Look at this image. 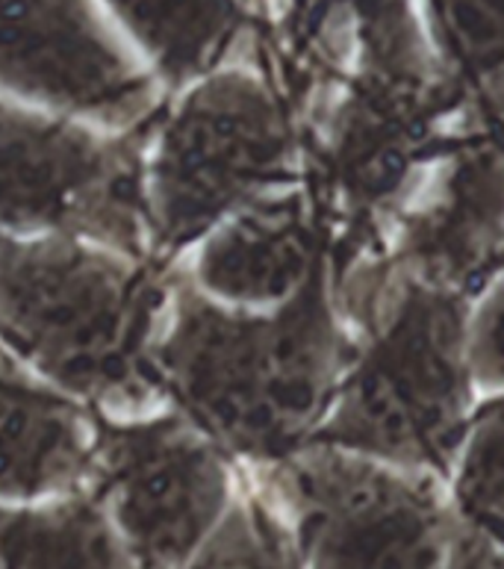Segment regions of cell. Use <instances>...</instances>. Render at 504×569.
Here are the masks:
<instances>
[{
    "instance_id": "obj_1",
    "label": "cell",
    "mask_w": 504,
    "mask_h": 569,
    "mask_svg": "<svg viewBox=\"0 0 504 569\" xmlns=\"http://www.w3.org/2000/svg\"><path fill=\"white\" fill-rule=\"evenodd\" d=\"M334 328L310 281L274 310H240L192 281L165 289L148 372L224 451L286 458L334 381Z\"/></svg>"
},
{
    "instance_id": "obj_2",
    "label": "cell",
    "mask_w": 504,
    "mask_h": 569,
    "mask_svg": "<svg viewBox=\"0 0 504 569\" xmlns=\"http://www.w3.org/2000/svg\"><path fill=\"white\" fill-rule=\"evenodd\" d=\"M163 301L142 257L71 237H0V342L85 405L151 381Z\"/></svg>"
},
{
    "instance_id": "obj_3",
    "label": "cell",
    "mask_w": 504,
    "mask_h": 569,
    "mask_svg": "<svg viewBox=\"0 0 504 569\" xmlns=\"http://www.w3.org/2000/svg\"><path fill=\"white\" fill-rule=\"evenodd\" d=\"M281 103L256 77L213 71L192 83L142 157L151 246L180 251L272 196L290 162Z\"/></svg>"
},
{
    "instance_id": "obj_4",
    "label": "cell",
    "mask_w": 504,
    "mask_h": 569,
    "mask_svg": "<svg viewBox=\"0 0 504 569\" xmlns=\"http://www.w3.org/2000/svg\"><path fill=\"white\" fill-rule=\"evenodd\" d=\"M142 157L124 133L0 98V237L151 251Z\"/></svg>"
},
{
    "instance_id": "obj_5",
    "label": "cell",
    "mask_w": 504,
    "mask_h": 569,
    "mask_svg": "<svg viewBox=\"0 0 504 569\" xmlns=\"http://www.w3.org/2000/svg\"><path fill=\"white\" fill-rule=\"evenodd\" d=\"M83 490L107 510L137 569H183L233 505L224 449L180 410L98 422Z\"/></svg>"
},
{
    "instance_id": "obj_6",
    "label": "cell",
    "mask_w": 504,
    "mask_h": 569,
    "mask_svg": "<svg viewBox=\"0 0 504 569\" xmlns=\"http://www.w3.org/2000/svg\"><path fill=\"white\" fill-rule=\"evenodd\" d=\"M0 98L121 133L157 103V77L94 0H0Z\"/></svg>"
},
{
    "instance_id": "obj_7",
    "label": "cell",
    "mask_w": 504,
    "mask_h": 569,
    "mask_svg": "<svg viewBox=\"0 0 504 569\" xmlns=\"http://www.w3.org/2000/svg\"><path fill=\"white\" fill-rule=\"evenodd\" d=\"M457 319L440 298H422L369 355L336 413V440L420 458L443 446L461 410Z\"/></svg>"
},
{
    "instance_id": "obj_8",
    "label": "cell",
    "mask_w": 504,
    "mask_h": 569,
    "mask_svg": "<svg viewBox=\"0 0 504 569\" xmlns=\"http://www.w3.org/2000/svg\"><path fill=\"white\" fill-rule=\"evenodd\" d=\"M94 426L85 401L0 342V508L83 490Z\"/></svg>"
},
{
    "instance_id": "obj_9",
    "label": "cell",
    "mask_w": 504,
    "mask_h": 569,
    "mask_svg": "<svg viewBox=\"0 0 504 569\" xmlns=\"http://www.w3.org/2000/svg\"><path fill=\"white\" fill-rule=\"evenodd\" d=\"M189 281L219 305L274 310L313 281L310 230L295 198H260L215 224Z\"/></svg>"
},
{
    "instance_id": "obj_10",
    "label": "cell",
    "mask_w": 504,
    "mask_h": 569,
    "mask_svg": "<svg viewBox=\"0 0 504 569\" xmlns=\"http://www.w3.org/2000/svg\"><path fill=\"white\" fill-rule=\"evenodd\" d=\"M0 569H137L89 490L0 508Z\"/></svg>"
},
{
    "instance_id": "obj_11",
    "label": "cell",
    "mask_w": 504,
    "mask_h": 569,
    "mask_svg": "<svg viewBox=\"0 0 504 569\" xmlns=\"http://www.w3.org/2000/svg\"><path fill=\"white\" fill-rule=\"evenodd\" d=\"M163 83L213 74L242 24V0H101Z\"/></svg>"
},
{
    "instance_id": "obj_12",
    "label": "cell",
    "mask_w": 504,
    "mask_h": 569,
    "mask_svg": "<svg viewBox=\"0 0 504 569\" xmlns=\"http://www.w3.org/2000/svg\"><path fill=\"white\" fill-rule=\"evenodd\" d=\"M504 224V166L496 157L466 162L427 213L420 254L434 272H466L496 248Z\"/></svg>"
},
{
    "instance_id": "obj_13",
    "label": "cell",
    "mask_w": 504,
    "mask_h": 569,
    "mask_svg": "<svg viewBox=\"0 0 504 569\" xmlns=\"http://www.w3.org/2000/svg\"><path fill=\"white\" fill-rule=\"evenodd\" d=\"M304 12L319 21L357 27L363 48L360 83L399 92H431L436 86L411 0H301Z\"/></svg>"
},
{
    "instance_id": "obj_14",
    "label": "cell",
    "mask_w": 504,
    "mask_h": 569,
    "mask_svg": "<svg viewBox=\"0 0 504 569\" xmlns=\"http://www.w3.org/2000/svg\"><path fill=\"white\" fill-rule=\"evenodd\" d=\"M427 7L454 69L504 98V0H427Z\"/></svg>"
},
{
    "instance_id": "obj_15",
    "label": "cell",
    "mask_w": 504,
    "mask_h": 569,
    "mask_svg": "<svg viewBox=\"0 0 504 569\" xmlns=\"http://www.w3.org/2000/svg\"><path fill=\"white\" fill-rule=\"evenodd\" d=\"M183 569H299L283 528L254 501H236Z\"/></svg>"
},
{
    "instance_id": "obj_16",
    "label": "cell",
    "mask_w": 504,
    "mask_h": 569,
    "mask_svg": "<svg viewBox=\"0 0 504 569\" xmlns=\"http://www.w3.org/2000/svg\"><path fill=\"white\" fill-rule=\"evenodd\" d=\"M466 487L481 505L504 510V419L493 422L487 433H481L470 458Z\"/></svg>"
},
{
    "instance_id": "obj_17",
    "label": "cell",
    "mask_w": 504,
    "mask_h": 569,
    "mask_svg": "<svg viewBox=\"0 0 504 569\" xmlns=\"http://www.w3.org/2000/svg\"><path fill=\"white\" fill-rule=\"evenodd\" d=\"M481 357L487 355L493 372L504 375V287L490 307L487 322H481Z\"/></svg>"
}]
</instances>
